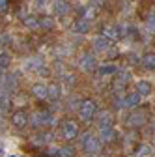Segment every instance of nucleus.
Here are the masks:
<instances>
[{
    "label": "nucleus",
    "instance_id": "f257e3e1",
    "mask_svg": "<svg viewBox=\"0 0 155 157\" xmlns=\"http://www.w3.org/2000/svg\"><path fill=\"white\" fill-rule=\"evenodd\" d=\"M62 135H64V139H67V140L75 139V136L79 135V125H77L75 122H64L62 124Z\"/></svg>",
    "mask_w": 155,
    "mask_h": 157
},
{
    "label": "nucleus",
    "instance_id": "f03ea898",
    "mask_svg": "<svg viewBox=\"0 0 155 157\" xmlns=\"http://www.w3.org/2000/svg\"><path fill=\"white\" fill-rule=\"evenodd\" d=\"M93 116H95V103L88 99L81 105V118L82 120H92Z\"/></svg>",
    "mask_w": 155,
    "mask_h": 157
},
{
    "label": "nucleus",
    "instance_id": "7ed1b4c3",
    "mask_svg": "<svg viewBox=\"0 0 155 157\" xmlns=\"http://www.w3.org/2000/svg\"><path fill=\"white\" fill-rule=\"evenodd\" d=\"M11 124H13L15 127H25V125L28 124V114H26L25 110H17V112H13V116H11Z\"/></svg>",
    "mask_w": 155,
    "mask_h": 157
},
{
    "label": "nucleus",
    "instance_id": "20e7f679",
    "mask_svg": "<svg viewBox=\"0 0 155 157\" xmlns=\"http://www.w3.org/2000/svg\"><path fill=\"white\" fill-rule=\"evenodd\" d=\"M84 148H86V151H90V153H95V151H99L101 144H99V140L95 139L93 135H88L86 139H84Z\"/></svg>",
    "mask_w": 155,
    "mask_h": 157
},
{
    "label": "nucleus",
    "instance_id": "39448f33",
    "mask_svg": "<svg viewBox=\"0 0 155 157\" xmlns=\"http://www.w3.org/2000/svg\"><path fill=\"white\" fill-rule=\"evenodd\" d=\"M108 47H110V39H107L105 36H99V37L93 39V49L95 51H108Z\"/></svg>",
    "mask_w": 155,
    "mask_h": 157
},
{
    "label": "nucleus",
    "instance_id": "423d86ee",
    "mask_svg": "<svg viewBox=\"0 0 155 157\" xmlns=\"http://www.w3.org/2000/svg\"><path fill=\"white\" fill-rule=\"evenodd\" d=\"M144 122H146V112H144V110H140V112H133L131 120H129V124H131V125H134V127L142 125Z\"/></svg>",
    "mask_w": 155,
    "mask_h": 157
},
{
    "label": "nucleus",
    "instance_id": "0eeeda50",
    "mask_svg": "<svg viewBox=\"0 0 155 157\" xmlns=\"http://www.w3.org/2000/svg\"><path fill=\"white\" fill-rule=\"evenodd\" d=\"M138 103H140V95H138L137 92L123 97V107H137Z\"/></svg>",
    "mask_w": 155,
    "mask_h": 157
},
{
    "label": "nucleus",
    "instance_id": "6e6552de",
    "mask_svg": "<svg viewBox=\"0 0 155 157\" xmlns=\"http://www.w3.org/2000/svg\"><path fill=\"white\" fill-rule=\"evenodd\" d=\"M67 11H69V4L66 0H56L54 2V13L56 15H66Z\"/></svg>",
    "mask_w": 155,
    "mask_h": 157
},
{
    "label": "nucleus",
    "instance_id": "1a4fd4ad",
    "mask_svg": "<svg viewBox=\"0 0 155 157\" xmlns=\"http://www.w3.org/2000/svg\"><path fill=\"white\" fill-rule=\"evenodd\" d=\"M103 34H105L107 39H118V37L122 36V30H120L118 26H107V28L103 30Z\"/></svg>",
    "mask_w": 155,
    "mask_h": 157
},
{
    "label": "nucleus",
    "instance_id": "9d476101",
    "mask_svg": "<svg viewBox=\"0 0 155 157\" xmlns=\"http://www.w3.org/2000/svg\"><path fill=\"white\" fill-rule=\"evenodd\" d=\"M142 64H144V67L146 69H155V52H146L144 56H142Z\"/></svg>",
    "mask_w": 155,
    "mask_h": 157
},
{
    "label": "nucleus",
    "instance_id": "9b49d317",
    "mask_svg": "<svg viewBox=\"0 0 155 157\" xmlns=\"http://www.w3.org/2000/svg\"><path fill=\"white\" fill-rule=\"evenodd\" d=\"M137 94H138V95H148V94H151V84L146 82V81H140V82L137 84Z\"/></svg>",
    "mask_w": 155,
    "mask_h": 157
},
{
    "label": "nucleus",
    "instance_id": "f8f14e48",
    "mask_svg": "<svg viewBox=\"0 0 155 157\" xmlns=\"http://www.w3.org/2000/svg\"><path fill=\"white\" fill-rule=\"evenodd\" d=\"M60 94H62V90H60V86H58V84L47 86V95L51 97V99H58V97H60Z\"/></svg>",
    "mask_w": 155,
    "mask_h": 157
},
{
    "label": "nucleus",
    "instance_id": "ddd939ff",
    "mask_svg": "<svg viewBox=\"0 0 155 157\" xmlns=\"http://www.w3.org/2000/svg\"><path fill=\"white\" fill-rule=\"evenodd\" d=\"M32 94H34L36 97H40V99H43V97H47V86H43V84H36V86L32 88Z\"/></svg>",
    "mask_w": 155,
    "mask_h": 157
},
{
    "label": "nucleus",
    "instance_id": "4468645a",
    "mask_svg": "<svg viewBox=\"0 0 155 157\" xmlns=\"http://www.w3.org/2000/svg\"><path fill=\"white\" fill-rule=\"evenodd\" d=\"M23 23H25L26 28H40V19H36L34 15L25 17V19H23Z\"/></svg>",
    "mask_w": 155,
    "mask_h": 157
},
{
    "label": "nucleus",
    "instance_id": "2eb2a0df",
    "mask_svg": "<svg viewBox=\"0 0 155 157\" xmlns=\"http://www.w3.org/2000/svg\"><path fill=\"white\" fill-rule=\"evenodd\" d=\"M129 81H131V75H129V73H120V75H118V78H116V88L125 86Z\"/></svg>",
    "mask_w": 155,
    "mask_h": 157
},
{
    "label": "nucleus",
    "instance_id": "dca6fc26",
    "mask_svg": "<svg viewBox=\"0 0 155 157\" xmlns=\"http://www.w3.org/2000/svg\"><path fill=\"white\" fill-rule=\"evenodd\" d=\"M52 26H54V21H52L49 15H45V17L40 19V28H43V30H51Z\"/></svg>",
    "mask_w": 155,
    "mask_h": 157
},
{
    "label": "nucleus",
    "instance_id": "f3484780",
    "mask_svg": "<svg viewBox=\"0 0 155 157\" xmlns=\"http://www.w3.org/2000/svg\"><path fill=\"white\" fill-rule=\"evenodd\" d=\"M99 122H101L105 127H108V125L112 124V114H110L108 110H103V112L99 114Z\"/></svg>",
    "mask_w": 155,
    "mask_h": 157
},
{
    "label": "nucleus",
    "instance_id": "a211bd4d",
    "mask_svg": "<svg viewBox=\"0 0 155 157\" xmlns=\"http://www.w3.org/2000/svg\"><path fill=\"white\" fill-rule=\"evenodd\" d=\"M82 67H84L86 71H93V69H95V58H92V56H84Z\"/></svg>",
    "mask_w": 155,
    "mask_h": 157
},
{
    "label": "nucleus",
    "instance_id": "6ab92c4d",
    "mask_svg": "<svg viewBox=\"0 0 155 157\" xmlns=\"http://www.w3.org/2000/svg\"><path fill=\"white\" fill-rule=\"evenodd\" d=\"M11 62V56L8 52H0V69H6Z\"/></svg>",
    "mask_w": 155,
    "mask_h": 157
},
{
    "label": "nucleus",
    "instance_id": "aec40b11",
    "mask_svg": "<svg viewBox=\"0 0 155 157\" xmlns=\"http://www.w3.org/2000/svg\"><path fill=\"white\" fill-rule=\"evenodd\" d=\"M99 73H101V75H112V73H116V66H112V64H105V66L99 67Z\"/></svg>",
    "mask_w": 155,
    "mask_h": 157
},
{
    "label": "nucleus",
    "instance_id": "412c9836",
    "mask_svg": "<svg viewBox=\"0 0 155 157\" xmlns=\"http://www.w3.org/2000/svg\"><path fill=\"white\" fill-rule=\"evenodd\" d=\"M75 32H88V21H77L75 23Z\"/></svg>",
    "mask_w": 155,
    "mask_h": 157
},
{
    "label": "nucleus",
    "instance_id": "4be33fe9",
    "mask_svg": "<svg viewBox=\"0 0 155 157\" xmlns=\"http://www.w3.org/2000/svg\"><path fill=\"white\" fill-rule=\"evenodd\" d=\"M114 136H116V131L112 127H105L103 129V139L105 140H114Z\"/></svg>",
    "mask_w": 155,
    "mask_h": 157
},
{
    "label": "nucleus",
    "instance_id": "5701e85b",
    "mask_svg": "<svg viewBox=\"0 0 155 157\" xmlns=\"http://www.w3.org/2000/svg\"><path fill=\"white\" fill-rule=\"evenodd\" d=\"M138 150L137 151H134V155H137V157H142V155H148L149 153V148L146 146V144H140V146H137Z\"/></svg>",
    "mask_w": 155,
    "mask_h": 157
},
{
    "label": "nucleus",
    "instance_id": "b1692460",
    "mask_svg": "<svg viewBox=\"0 0 155 157\" xmlns=\"http://www.w3.org/2000/svg\"><path fill=\"white\" fill-rule=\"evenodd\" d=\"M8 8H9V2H8V0H0V13H6Z\"/></svg>",
    "mask_w": 155,
    "mask_h": 157
},
{
    "label": "nucleus",
    "instance_id": "393cba45",
    "mask_svg": "<svg viewBox=\"0 0 155 157\" xmlns=\"http://www.w3.org/2000/svg\"><path fill=\"white\" fill-rule=\"evenodd\" d=\"M95 17V10L93 8H86V15H84V21H88V19Z\"/></svg>",
    "mask_w": 155,
    "mask_h": 157
},
{
    "label": "nucleus",
    "instance_id": "a878e982",
    "mask_svg": "<svg viewBox=\"0 0 155 157\" xmlns=\"http://www.w3.org/2000/svg\"><path fill=\"white\" fill-rule=\"evenodd\" d=\"M9 39H11V37H9L8 34H0V45H8Z\"/></svg>",
    "mask_w": 155,
    "mask_h": 157
},
{
    "label": "nucleus",
    "instance_id": "bb28decb",
    "mask_svg": "<svg viewBox=\"0 0 155 157\" xmlns=\"http://www.w3.org/2000/svg\"><path fill=\"white\" fill-rule=\"evenodd\" d=\"M148 28H149L151 32H155V15H151V17L148 19Z\"/></svg>",
    "mask_w": 155,
    "mask_h": 157
},
{
    "label": "nucleus",
    "instance_id": "cd10ccee",
    "mask_svg": "<svg viewBox=\"0 0 155 157\" xmlns=\"http://www.w3.org/2000/svg\"><path fill=\"white\" fill-rule=\"evenodd\" d=\"M107 52H108V58H110V56H116V54H118V51H116V49H108Z\"/></svg>",
    "mask_w": 155,
    "mask_h": 157
},
{
    "label": "nucleus",
    "instance_id": "c85d7f7f",
    "mask_svg": "<svg viewBox=\"0 0 155 157\" xmlns=\"http://www.w3.org/2000/svg\"><path fill=\"white\" fill-rule=\"evenodd\" d=\"M36 157H49V155H47V153H37Z\"/></svg>",
    "mask_w": 155,
    "mask_h": 157
}]
</instances>
